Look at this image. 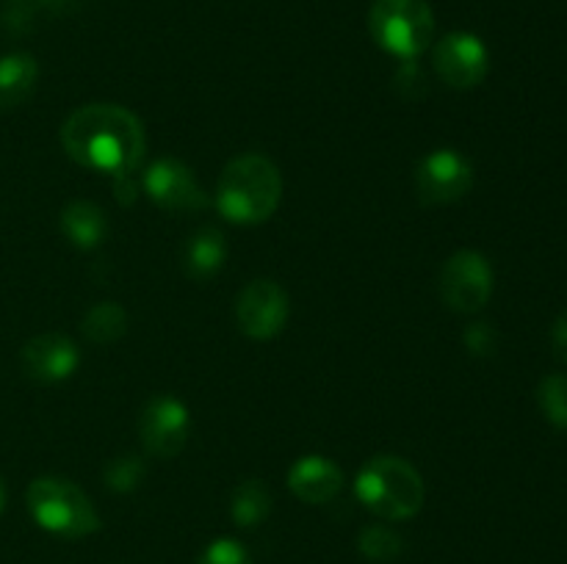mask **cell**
<instances>
[{"instance_id":"3957f363","label":"cell","mask_w":567,"mask_h":564,"mask_svg":"<svg viewBox=\"0 0 567 564\" xmlns=\"http://www.w3.org/2000/svg\"><path fill=\"white\" fill-rule=\"evenodd\" d=\"M354 495L385 520H410L424 506V479L404 457L377 453L354 476Z\"/></svg>"},{"instance_id":"7c38bea8","label":"cell","mask_w":567,"mask_h":564,"mask_svg":"<svg viewBox=\"0 0 567 564\" xmlns=\"http://www.w3.org/2000/svg\"><path fill=\"white\" fill-rule=\"evenodd\" d=\"M22 370L33 382L42 385H55V382L70 379L81 365V348L75 341L61 332H44V335L31 337L20 352Z\"/></svg>"},{"instance_id":"5b68a950","label":"cell","mask_w":567,"mask_h":564,"mask_svg":"<svg viewBox=\"0 0 567 564\" xmlns=\"http://www.w3.org/2000/svg\"><path fill=\"white\" fill-rule=\"evenodd\" d=\"M369 33L377 48L402 61H415L435 39V14L426 0H374Z\"/></svg>"},{"instance_id":"9c48e42d","label":"cell","mask_w":567,"mask_h":564,"mask_svg":"<svg viewBox=\"0 0 567 564\" xmlns=\"http://www.w3.org/2000/svg\"><path fill=\"white\" fill-rule=\"evenodd\" d=\"M142 188L166 213H197L208 208V194L194 177L192 166L177 158H155L144 169Z\"/></svg>"},{"instance_id":"d6986e66","label":"cell","mask_w":567,"mask_h":564,"mask_svg":"<svg viewBox=\"0 0 567 564\" xmlns=\"http://www.w3.org/2000/svg\"><path fill=\"white\" fill-rule=\"evenodd\" d=\"M358 547L365 558H374V562H391L399 558L404 551V540L388 525H365L358 536Z\"/></svg>"},{"instance_id":"9a60e30c","label":"cell","mask_w":567,"mask_h":564,"mask_svg":"<svg viewBox=\"0 0 567 564\" xmlns=\"http://www.w3.org/2000/svg\"><path fill=\"white\" fill-rule=\"evenodd\" d=\"M59 227L66 236V241L78 249H97L109 236V219L100 205L89 199H72L61 208Z\"/></svg>"},{"instance_id":"d4e9b609","label":"cell","mask_w":567,"mask_h":564,"mask_svg":"<svg viewBox=\"0 0 567 564\" xmlns=\"http://www.w3.org/2000/svg\"><path fill=\"white\" fill-rule=\"evenodd\" d=\"M551 346H554V357H557L563 365H567V310L557 321H554Z\"/></svg>"},{"instance_id":"277c9868","label":"cell","mask_w":567,"mask_h":564,"mask_svg":"<svg viewBox=\"0 0 567 564\" xmlns=\"http://www.w3.org/2000/svg\"><path fill=\"white\" fill-rule=\"evenodd\" d=\"M25 503L39 529L64 536V540H83L103 525L92 498L75 481L61 479V476L33 479L25 492Z\"/></svg>"},{"instance_id":"52a82bcc","label":"cell","mask_w":567,"mask_h":564,"mask_svg":"<svg viewBox=\"0 0 567 564\" xmlns=\"http://www.w3.org/2000/svg\"><path fill=\"white\" fill-rule=\"evenodd\" d=\"M192 435V412L177 396H153L138 415V437L144 453L155 459H175Z\"/></svg>"},{"instance_id":"ba28073f","label":"cell","mask_w":567,"mask_h":564,"mask_svg":"<svg viewBox=\"0 0 567 564\" xmlns=\"http://www.w3.org/2000/svg\"><path fill=\"white\" fill-rule=\"evenodd\" d=\"M471 188H474V166L457 149H432L415 166V191L424 205L460 202Z\"/></svg>"},{"instance_id":"4316f807","label":"cell","mask_w":567,"mask_h":564,"mask_svg":"<svg viewBox=\"0 0 567 564\" xmlns=\"http://www.w3.org/2000/svg\"><path fill=\"white\" fill-rule=\"evenodd\" d=\"M3 506H6V484L3 479H0V512H3Z\"/></svg>"},{"instance_id":"7a4b0ae2","label":"cell","mask_w":567,"mask_h":564,"mask_svg":"<svg viewBox=\"0 0 567 564\" xmlns=\"http://www.w3.org/2000/svg\"><path fill=\"white\" fill-rule=\"evenodd\" d=\"M216 210L233 224H264L282 202V175L271 158L244 153L221 169L216 182Z\"/></svg>"},{"instance_id":"6da1fadb","label":"cell","mask_w":567,"mask_h":564,"mask_svg":"<svg viewBox=\"0 0 567 564\" xmlns=\"http://www.w3.org/2000/svg\"><path fill=\"white\" fill-rule=\"evenodd\" d=\"M59 138L78 166L109 177L133 175L147 155L142 119L116 103H89L75 108L61 125Z\"/></svg>"},{"instance_id":"8992f818","label":"cell","mask_w":567,"mask_h":564,"mask_svg":"<svg viewBox=\"0 0 567 564\" xmlns=\"http://www.w3.org/2000/svg\"><path fill=\"white\" fill-rule=\"evenodd\" d=\"M493 265L476 249H460L443 263L437 274V293L452 313L474 315L491 302Z\"/></svg>"},{"instance_id":"8fae6325","label":"cell","mask_w":567,"mask_h":564,"mask_svg":"<svg viewBox=\"0 0 567 564\" xmlns=\"http://www.w3.org/2000/svg\"><path fill=\"white\" fill-rule=\"evenodd\" d=\"M432 66L446 86L476 88L487 77L491 55L476 33L452 31L432 48Z\"/></svg>"},{"instance_id":"e0dca14e","label":"cell","mask_w":567,"mask_h":564,"mask_svg":"<svg viewBox=\"0 0 567 564\" xmlns=\"http://www.w3.org/2000/svg\"><path fill=\"white\" fill-rule=\"evenodd\" d=\"M271 512V492L260 479H244L233 490L230 498V518L241 529H255L264 523Z\"/></svg>"},{"instance_id":"603a6c76","label":"cell","mask_w":567,"mask_h":564,"mask_svg":"<svg viewBox=\"0 0 567 564\" xmlns=\"http://www.w3.org/2000/svg\"><path fill=\"white\" fill-rule=\"evenodd\" d=\"M465 341V348H468L471 354H476V357H482V354H491L493 348H496V332H493L491 324H471L468 330H465L463 335Z\"/></svg>"},{"instance_id":"2e32d148","label":"cell","mask_w":567,"mask_h":564,"mask_svg":"<svg viewBox=\"0 0 567 564\" xmlns=\"http://www.w3.org/2000/svg\"><path fill=\"white\" fill-rule=\"evenodd\" d=\"M39 81V64L31 53L0 55V111L25 103Z\"/></svg>"},{"instance_id":"30bf717a","label":"cell","mask_w":567,"mask_h":564,"mask_svg":"<svg viewBox=\"0 0 567 564\" xmlns=\"http://www.w3.org/2000/svg\"><path fill=\"white\" fill-rule=\"evenodd\" d=\"M288 293L275 280H252L236 296L238 330L252 341H271L288 324Z\"/></svg>"},{"instance_id":"484cf974","label":"cell","mask_w":567,"mask_h":564,"mask_svg":"<svg viewBox=\"0 0 567 564\" xmlns=\"http://www.w3.org/2000/svg\"><path fill=\"white\" fill-rule=\"evenodd\" d=\"M37 3H44V6H53V9H61V6H66L70 0H37Z\"/></svg>"},{"instance_id":"ffe728a7","label":"cell","mask_w":567,"mask_h":564,"mask_svg":"<svg viewBox=\"0 0 567 564\" xmlns=\"http://www.w3.org/2000/svg\"><path fill=\"white\" fill-rule=\"evenodd\" d=\"M144 473H147V464L138 453H122V457H114L103 470V479L109 484V490L114 492H133L138 484H142Z\"/></svg>"},{"instance_id":"7402d4cb","label":"cell","mask_w":567,"mask_h":564,"mask_svg":"<svg viewBox=\"0 0 567 564\" xmlns=\"http://www.w3.org/2000/svg\"><path fill=\"white\" fill-rule=\"evenodd\" d=\"M197 564H252V556H249V551L238 540L219 536V540H214L199 553Z\"/></svg>"},{"instance_id":"cb8c5ba5","label":"cell","mask_w":567,"mask_h":564,"mask_svg":"<svg viewBox=\"0 0 567 564\" xmlns=\"http://www.w3.org/2000/svg\"><path fill=\"white\" fill-rule=\"evenodd\" d=\"M28 0H11L9 9L3 11V22L11 28V31H22L31 20V9H28Z\"/></svg>"},{"instance_id":"ac0fdd59","label":"cell","mask_w":567,"mask_h":564,"mask_svg":"<svg viewBox=\"0 0 567 564\" xmlns=\"http://www.w3.org/2000/svg\"><path fill=\"white\" fill-rule=\"evenodd\" d=\"M127 321H131L127 318V310L120 302H97L86 310V315L81 321V330L92 343L109 346V343H116L120 337H125Z\"/></svg>"},{"instance_id":"5bb4252c","label":"cell","mask_w":567,"mask_h":564,"mask_svg":"<svg viewBox=\"0 0 567 564\" xmlns=\"http://www.w3.org/2000/svg\"><path fill=\"white\" fill-rule=\"evenodd\" d=\"M227 263V238L216 227H199L192 232L183 247V269L192 280L208 282L225 269Z\"/></svg>"},{"instance_id":"44dd1931","label":"cell","mask_w":567,"mask_h":564,"mask_svg":"<svg viewBox=\"0 0 567 564\" xmlns=\"http://www.w3.org/2000/svg\"><path fill=\"white\" fill-rule=\"evenodd\" d=\"M537 404L557 429H567V376L551 374L537 387Z\"/></svg>"},{"instance_id":"4fadbf2b","label":"cell","mask_w":567,"mask_h":564,"mask_svg":"<svg viewBox=\"0 0 567 564\" xmlns=\"http://www.w3.org/2000/svg\"><path fill=\"white\" fill-rule=\"evenodd\" d=\"M343 470L324 453H305L288 470V490L305 503H330L343 490Z\"/></svg>"}]
</instances>
